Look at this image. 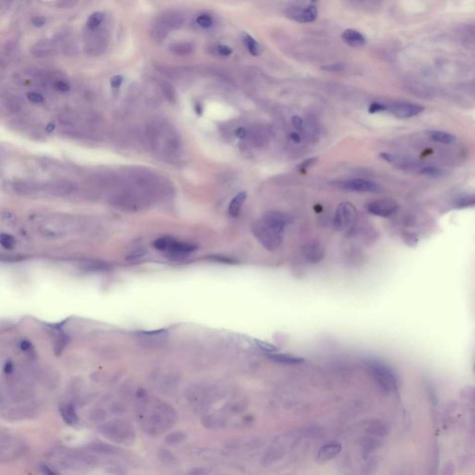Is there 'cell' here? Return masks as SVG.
Returning <instances> with one entry per match:
<instances>
[{"instance_id": "1", "label": "cell", "mask_w": 475, "mask_h": 475, "mask_svg": "<svg viewBox=\"0 0 475 475\" xmlns=\"http://www.w3.org/2000/svg\"><path fill=\"white\" fill-rule=\"evenodd\" d=\"M127 185L138 188L151 199L152 203L168 200L173 196L174 186L161 175L141 167H132L125 172Z\"/></svg>"}, {"instance_id": "2", "label": "cell", "mask_w": 475, "mask_h": 475, "mask_svg": "<svg viewBox=\"0 0 475 475\" xmlns=\"http://www.w3.org/2000/svg\"><path fill=\"white\" fill-rule=\"evenodd\" d=\"M145 142L151 150L162 156L174 157L181 148L178 133L169 123L162 119L151 121L147 125Z\"/></svg>"}, {"instance_id": "3", "label": "cell", "mask_w": 475, "mask_h": 475, "mask_svg": "<svg viewBox=\"0 0 475 475\" xmlns=\"http://www.w3.org/2000/svg\"><path fill=\"white\" fill-rule=\"evenodd\" d=\"M289 223L287 215L271 211L254 223L253 233L266 250L275 251L282 244L285 229Z\"/></svg>"}, {"instance_id": "4", "label": "cell", "mask_w": 475, "mask_h": 475, "mask_svg": "<svg viewBox=\"0 0 475 475\" xmlns=\"http://www.w3.org/2000/svg\"><path fill=\"white\" fill-rule=\"evenodd\" d=\"M36 231L48 239H61L84 229V223L75 217L59 214L38 215L32 218Z\"/></svg>"}, {"instance_id": "5", "label": "cell", "mask_w": 475, "mask_h": 475, "mask_svg": "<svg viewBox=\"0 0 475 475\" xmlns=\"http://www.w3.org/2000/svg\"><path fill=\"white\" fill-rule=\"evenodd\" d=\"M109 203L114 208L126 213H136L149 208L153 203L146 194L127 185L112 194Z\"/></svg>"}, {"instance_id": "6", "label": "cell", "mask_w": 475, "mask_h": 475, "mask_svg": "<svg viewBox=\"0 0 475 475\" xmlns=\"http://www.w3.org/2000/svg\"><path fill=\"white\" fill-rule=\"evenodd\" d=\"M110 42L109 32L103 27L87 29L84 37V50L90 57H99L106 52Z\"/></svg>"}, {"instance_id": "7", "label": "cell", "mask_w": 475, "mask_h": 475, "mask_svg": "<svg viewBox=\"0 0 475 475\" xmlns=\"http://www.w3.org/2000/svg\"><path fill=\"white\" fill-rule=\"evenodd\" d=\"M367 367L371 373L373 379L382 389V391L389 393L396 388V376L391 368H389L385 364L381 361L370 359L367 361Z\"/></svg>"}, {"instance_id": "8", "label": "cell", "mask_w": 475, "mask_h": 475, "mask_svg": "<svg viewBox=\"0 0 475 475\" xmlns=\"http://www.w3.org/2000/svg\"><path fill=\"white\" fill-rule=\"evenodd\" d=\"M357 210L350 203H342L337 208L334 216V227L338 231L348 233L355 228L357 222Z\"/></svg>"}, {"instance_id": "9", "label": "cell", "mask_w": 475, "mask_h": 475, "mask_svg": "<svg viewBox=\"0 0 475 475\" xmlns=\"http://www.w3.org/2000/svg\"><path fill=\"white\" fill-rule=\"evenodd\" d=\"M87 183L96 188L114 192L127 186L126 178L114 172L94 173L87 177Z\"/></svg>"}, {"instance_id": "10", "label": "cell", "mask_w": 475, "mask_h": 475, "mask_svg": "<svg viewBox=\"0 0 475 475\" xmlns=\"http://www.w3.org/2000/svg\"><path fill=\"white\" fill-rule=\"evenodd\" d=\"M153 245L157 250L165 252L176 259L183 258L195 250V246L193 244L174 241L170 238H160L154 241Z\"/></svg>"}, {"instance_id": "11", "label": "cell", "mask_w": 475, "mask_h": 475, "mask_svg": "<svg viewBox=\"0 0 475 475\" xmlns=\"http://www.w3.org/2000/svg\"><path fill=\"white\" fill-rule=\"evenodd\" d=\"M318 9L312 4H297L289 7L285 11L288 18L298 23H313L318 18Z\"/></svg>"}, {"instance_id": "12", "label": "cell", "mask_w": 475, "mask_h": 475, "mask_svg": "<svg viewBox=\"0 0 475 475\" xmlns=\"http://www.w3.org/2000/svg\"><path fill=\"white\" fill-rule=\"evenodd\" d=\"M334 186L349 192L355 193H377L381 192V187L378 184L372 181L362 179V178H351L346 180H339L332 182Z\"/></svg>"}, {"instance_id": "13", "label": "cell", "mask_w": 475, "mask_h": 475, "mask_svg": "<svg viewBox=\"0 0 475 475\" xmlns=\"http://www.w3.org/2000/svg\"><path fill=\"white\" fill-rule=\"evenodd\" d=\"M386 112L399 119H409L422 114L424 107L414 103H397L387 105Z\"/></svg>"}, {"instance_id": "14", "label": "cell", "mask_w": 475, "mask_h": 475, "mask_svg": "<svg viewBox=\"0 0 475 475\" xmlns=\"http://www.w3.org/2000/svg\"><path fill=\"white\" fill-rule=\"evenodd\" d=\"M368 213L379 217H390L398 210L397 202L390 199H381L369 203L367 206Z\"/></svg>"}, {"instance_id": "15", "label": "cell", "mask_w": 475, "mask_h": 475, "mask_svg": "<svg viewBox=\"0 0 475 475\" xmlns=\"http://www.w3.org/2000/svg\"><path fill=\"white\" fill-rule=\"evenodd\" d=\"M77 186L69 180H56L45 186V193L54 197H67L76 192Z\"/></svg>"}, {"instance_id": "16", "label": "cell", "mask_w": 475, "mask_h": 475, "mask_svg": "<svg viewBox=\"0 0 475 475\" xmlns=\"http://www.w3.org/2000/svg\"><path fill=\"white\" fill-rule=\"evenodd\" d=\"M158 23L163 25L167 30H175L180 28L184 24L185 19L180 12L168 11L163 12L156 20Z\"/></svg>"}, {"instance_id": "17", "label": "cell", "mask_w": 475, "mask_h": 475, "mask_svg": "<svg viewBox=\"0 0 475 475\" xmlns=\"http://www.w3.org/2000/svg\"><path fill=\"white\" fill-rule=\"evenodd\" d=\"M31 53L36 59L52 58L56 53V45L50 40L43 39L32 47Z\"/></svg>"}, {"instance_id": "18", "label": "cell", "mask_w": 475, "mask_h": 475, "mask_svg": "<svg viewBox=\"0 0 475 475\" xmlns=\"http://www.w3.org/2000/svg\"><path fill=\"white\" fill-rule=\"evenodd\" d=\"M303 253L308 262L315 264L321 261L324 257V249L319 243L312 242L304 246Z\"/></svg>"}, {"instance_id": "19", "label": "cell", "mask_w": 475, "mask_h": 475, "mask_svg": "<svg viewBox=\"0 0 475 475\" xmlns=\"http://www.w3.org/2000/svg\"><path fill=\"white\" fill-rule=\"evenodd\" d=\"M342 39L344 43L352 48H358L365 46L366 38L361 33L354 29H347L342 35Z\"/></svg>"}, {"instance_id": "20", "label": "cell", "mask_w": 475, "mask_h": 475, "mask_svg": "<svg viewBox=\"0 0 475 475\" xmlns=\"http://www.w3.org/2000/svg\"><path fill=\"white\" fill-rule=\"evenodd\" d=\"M13 189L16 194L22 196H30L36 194L39 187L38 185L34 182L29 181H17L13 184Z\"/></svg>"}, {"instance_id": "21", "label": "cell", "mask_w": 475, "mask_h": 475, "mask_svg": "<svg viewBox=\"0 0 475 475\" xmlns=\"http://www.w3.org/2000/svg\"><path fill=\"white\" fill-rule=\"evenodd\" d=\"M342 450V445L340 444H329L324 445L319 449L318 453V460L319 461H327L331 458L336 457L337 455Z\"/></svg>"}, {"instance_id": "22", "label": "cell", "mask_w": 475, "mask_h": 475, "mask_svg": "<svg viewBox=\"0 0 475 475\" xmlns=\"http://www.w3.org/2000/svg\"><path fill=\"white\" fill-rule=\"evenodd\" d=\"M246 198L247 193L245 192H241L238 193L234 198L232 199L229 206V213L231 217H236L239 216V214L241 213V208L246 201Z\"/></svg>"}, {"instance_id": "23", "label": "cell", "mask_w": 475, "mask_h": 475, "mask_svg": "<svg viewBox=\"0 0 475 475\" xmlns=\"http://www.w3.org/2000/svg\"><path fill=\"white\" fill-rule=\"evenodd\" d=\"M428 135L433 141L441 143V144L450 145L456 141V137L452 135L451 133L440 131V130H433Z\"/></svg>"}, {"instance_id": "24", "label": "cell", "mask_w": 475, "mask_h": 475, "mask_svg": "<svg viewBox=\"0 0 475 475\" xmlns=\"http://www.w3.org/2000/svg\"><path fill=\"white\" fill-rule=\"evenodd\" d=\"M169 31L158 22L153 23L150 29L151 38L155 43H162L166 39L168 36Z\"/></svg>"}, {"instance_id": "25", "label": "cell", "mask_w": 475, "mask_h": 475, "mask_svg": "<svg viewBox=\"0 0 475 475\" xmlns=\"http://www.w3.org/2000/svg\"><path fill=\"white\" fill-rule=\"evenodd\" d=\"M267 357L272 361H275L277 363L280 364H287V365H295V364H301L304 362L303 358L297 357L295 355H286V354H277V353H272V354H267Z\"/></svg>"}, {"instance_id": "26", "label": "cell", "mask_w": 475, "mask_h": 475, "mask_svg": "<svg viewBox=\"0 0 475 475\" xmlns=\"http://www.w3.org/2000/svg\"><path fill=\"white\" fill-rule=\"evenodd\" d=\"M169 50L176 56H187L193 54L194 51V47L193 44L187 42L175 43L170 46Z\"/></svg>"}, {"instance_id": "27", "label": "cell", "mask_w": 475, "mask_h": 475, "mask_svg": "<svg viewBox=\"0 0 475 475\" xmlns=\"http://www.w3.org/2000/svg\"><path fill=\"white\" fill-rule=\"evenodd\" d=\"M242 40H243V43H244L245 47L248 49V51L250 52V54L253 55L254 57H256V56L260 54V46H259L258 43L253 39V36H251L248 34H243Z\"/></svg>"}, {"instance_id": "28", "label": "cell", "mask_w": 475, "mask_h": 475, "mask_svg": "<svg viewBox=\"0 0 475 475\" xmlns=\"http://www.w3.org/2000/svg\"><path fill=\"white\" fill-rule=\"evenodd\" d=\"M160 86H161L162 94L168 100L169 102L174 103L176 101V94H175V90H174L173 84H170L169 82H166V81H162Z\"/></svg>"}, {"instance_id": "29", "label": "cell", "mask_w": 475, "mask_h": 475, "mask_svg": "<svg viewBox=\"0 0 475 475\" xmlns=\"http://www.w3.org/2000/svg\"><path fill=\"white\" fill-rule=\"evenodd\" d=\"M379 157L382 159H384L386 162H390L392 164H395V165H397V166H403L404 164H407V161L406 159H404L403 157L399 156V155H397V154H393V153H388V152H383L379 154Z\"/></svg>"}, {"instance_id": "30", "label": "cell", "mask_w": 475, "mask_h": 475, "mask_svg": "<svg viewBox=\"0 0 475 475\" xmlns=\"http://www.w3.org/2000/svg\"><path fill=\"white\" fill-rule=\"evenodd\" d=\"M103 20H104V14L103 12H95L91 14L89 18L87 19V23H86L87 29H97L101 27Z\"/></svg>"}, {"instance_id": "31", "label": "cell", "mask_w": 475, "mask_h": 475, "mask_svg": "<svg viewBox=\"0 0 475 475\" xmlns=\"http://www.w3.org/2000/svg\"><path fill=\"white\" fill-rule=\"evenodd\" d=\"M455 206L458 209L473 207L475 206V193L457 199L455 203Z\"/></svg>"}, {"instance_id": "32", "label": "cell", "mask_w": 475, "mask_h": 475, "mask_svg": "<svg viewBox=\"0 0 475 475\" xmlns=\"http://www.w3.org/2000/svg\"><path fill=\"white\" fill-rule=\"evenodd\" d=\"M60 410H61V415H62L63 419L65 420L66 422L70 423V424H73V423L76 422V421H77L76 414H75V411H74V409L71 405H66V406L62 407Z\"/></svg>"}, {"instance_id": "33", "label": "cell", "mask_w": 475, "mask_h": 475, "mask_svg": "<svg viewBox=\"0 0 475 475\" xmlns=\"http://www.w3.org/2000/svg\"><path fill=\"white\" fill-rule=\"evenodd\" d=\"M158 70L161 72V73H162V75H164L168 78L174 79L180 75L179 71L177 69H175L174 66L162 65V66L158 67Z\"/></svg>"}, {"instance_id": "34", "label": "cell", "mask_w": 475, "mask_h": 475, "mask_svg": "<svg viewBox=\"0 0 475 475\" xmlns=\"http://www.w3.org/2000/svg\"><path fill=\"white\" fill-rule=\"evenodd\" d=\"M197 23L203 28H210L213 24V19L208 14H202L197 18Z\"/></svg>"}, {"instance_id": "35", "label": "cell", "mask_w": 475, "mask_h": 475, "mask_svg": "<svg viewBox=\"0 0 475 475\" xmlns=\"http://www.w3.org/2000/svg\"><path fill=\"white\" fill-rule=\"evenodd\" d=\"M0 243L6 249H12L15 244V240L10 235L2 234L0 236Z\"/></svg>"}, {"instance_id": "36", "label": "cell", "mask_w": 475, "mask_h": 475, "mask_svg": "<svg viewBox=\"0 0 475 475\" xmlns=\"http://www.w3.org/2000/svg\"><path fill=\"white\" fill-rule=\"evenodd\" d=\"M255 343H257V346L259 348L261 349L262 351L264 352H266L267 354H272V353H275L277 351V349L275 345L271 344L269 343H266V342H262V341H259V340H256Z\"/></svg>"}, {"instance_id": "37", "label": "cell", "mask_w": 475, "mask_h": 475, "mask_svg": "<svg viewBox=\"0 0 475 475\" xmlns=\"http://www.w3.org/2000/svg\"><path fill=\"white\" fill-rule=\"evenodd\" d=\"M386 109H387V105L385 103H373L368 107V113L369 114L384 113V112H386Z\"/></svg>"}, {"instance_id": "38", "label": "cell", "mask_w": 475, "mask_h": 475, "mask_svg": "<svg viewBox=\"0 0 475 475\" xmlns=\"http://www.w3.org/2000/svg\"><path fill=\"white\" fill-rule=\"evenodd\" d=\"M368 432L372 434H376V435H383L386 433V429H385L384 424L382 423H372L369 427H368Z\"/></svg>"}, {"instance_id": "39", "label": "cell", "mask_w": 475, "mask_h": 475, "mask_svg": "<svg viewBox=\"0 0 475 475\" xmlns=\"http://www.w3.org/2000/svg\"><path fill=\"white\" fill-rule=\"evenodd\" d=\"M145 254V249L144 248H141V247H139V248H136L135 250H133L131 253L128 254L127 256V260H131V261H135L137 259L140 258L142 257Z\"/></svg>"}, {"instance_id": "40", "label": "cell", "mask_w": 475, "mask_h": 475, "mask_svg": "<svg viewBox=\"0 0 475 475\" xmlns=\"http://www.w3.org/2000/svg\"><path fill=\"white\" fill-rule=\"evenodd\" d=\"M317 161H318V158H316V157L309 158V159H307L306 161L302 162L301 163L298 165V169H299L300 172H301V171H306L307 168H309L310 166H312L313 164H315Z\"/></svg>"}, {"instance_id": "41", "label": "cell", "mask_w": 475, "mask_h": 475, "mask_svg": "<svg viewBox=\"0 0 475 475\" xmlns=\"http://www.w3.org/2000/svg\"><path fill=\"white\" fill-rule=\"evenodd\" d=\"M27 98L28 100L30 101L31 103H42L44 102V97L39 94V93H36V92H31V93H28L27 95Z\"/></svg>"}, {"instance_id": "42", "label": "cell", "mask_w": 475, "mask_h": 475, "mask_svg": "<svg viewBox=\"0 0 475 475\" xmlns=\"http://www.w3.org/2000/svg\"><path fill=\"white\" fill-rule=\"evenodd\" d=\"M217 52L222 56L228 57L229 55L232 54V49L226 46V45H218L217 46Z\"/></svg>"}, {"instance_id": "43", "label": "cell", "mask_w": 475, "mask_h": 475, "mask_svg": "<svg viewBox=\"0 0 475 475\" xmlns=\"http://www.w3.org/2000/svg\"><path fill=\"white\" fill-rule=\"evenodd\" d=\"M343 69H344V65H342V64H331V65H328V66L322 67V70H325V71H328V72H342Z\"/></svg>"}, {"instance_id": "44", "label": "cell", "mask_w": 475, "mask_h": 475, "mask_svg": "<svg viewBox=\"0 0 475 475\" xmlns=\"http://www.w3.org/2000/svg\"><path fill=\"white\" fill-rule=\"evenodd\" d=\"M55 87H56L58 90L61 91V92H66V91L70 89V84L66 83L65 81L58 80V81L55 83Z\"/></svg>"}, {"instance_id": "45", "label": "cell", "mask_w": 475, "mask_h": 475, "mask_svg": "<svg viewBox=\"0 0 475 475\" xmlns=\"http://www.w3.org/2000/svg\"><path fill=\"white\" fill-rule=\"evenodd\" d=\"M76 2L75 1H71V0H65V1H60L56 3V6L60 9H70L72 7L75 6Z\"/></svg>"}, {"instance_id": "46", "label": "cell", "mask_w": 475, "mask_h": 475, "mask_svg": "<svg viewBox=\"0 0 475 475\" xmlns=\"http://www.w3.org/2000/svg\"><path fill=\"white\" fill-rule=\"evenodd\" d=\"M422 174H429L433 176H439L442 174V171L439 169L433 168V167H428L422 170Z\"/></svg>"}, {"instance_id": "47", "label": "cell", "mask_w": 475, "mask_h": 475, "mask_svg": "<svg viewBox=\"0 0 475 475\" xmlns=\"http://www.w3.org/2000/svg\"><path fill=\"white\" fill-rule=\"evenodd\" d=\"M404 240L410 246H413L415 243H417V238L412 233H406Z\"/></svg>"}, {"instance_id": "48", "label": "cell", "mask_w": 475, "mask_h": 475, "mask_svg": "<svg viewBox=\"0 0 475 475\" xmlns=\"http://www.w3.org/2000/svg\"><path fill=\"white\" fill-rule=\"evenodd\" d=\"M292 122H293V125H294V127H295L296 129L301 130L302 128H303L304 123H303L301 117H299V116H294Z\"/></svg>"}, {"instance_id": "49", "label": "cell", "mask_w": 475, "mask_h": 475, "mask_svg": "<svg viewBox=\"0 0 475 475\" xmlns=\"http://www.w3.org/2000/svg\"><path fill=\"white\" fill-rule=\"evenodd\" d=\"M235 136H236L238 139H244L245 136H246V130H245L243 127H239V128L235 131Z\"/></svg>"}, {"instance_id": "50", "label": "cell", "mask_w": 475, "mask_h": 475, "mask_svg": "<svg viewBox=\"0 0 475 475\" xmlns=\"http://www.w3.org/2000/svg\"><path fill=\"white\" fill-rule=\"evenodd\" d=\"M32 24H34V25H36L37 27L42 26V25L46 24V19L44 18V17H36V18H34L32 20Z\"/></svg>"}, {"instance_id": "51", "label": "cell", "mask_w": 475, "mask_h": 475, "mask_svg": "<svg viewBox=\"0 0 475 475\" xmlns=\"http://www.w3.org/2000/svg\"><path fill=\"white\" fill-rule=\"evenodd\" d=\"M122 81H123V78L119 76V75H116L114 78L111 80V83H112V85L114 87H118L121 84H122Z\"/></svg>"}, {"instance_id": "52", "label": "cell", "mask_w": 475, "mask_h": 475, "mask_svg": "<svg viewBox=\"0 0 475 475\" xmlns=\"http://www.w3.org/2000/svg\"><path fill=\"white\" fill-rule=\"evenodd\" d=\"M291 139H292V140H293L294 142H295V143H300V141H301V137H300V135H299L298 133H292V134H291Z\"/></svg>"}, {"instance_id": "53", "label": "cell", "mask_w": 475, "mask_h": 475, "mask_svg": "<svg viewBox=\"0 0 475 475\" xmlns=\"http://www.w3.org/2000/svg\"><path fill=\"white\" fill-rule=\"evenodd\" d=\"M30 343H28V342H26V341H24V342H23V343H21V348L23 349V350H24V351H26V350L30 349Z\"/></svg>"}]
</instances>
